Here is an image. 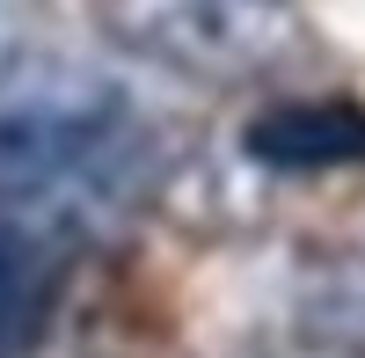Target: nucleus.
Returning a JSON list of instances; mask_svg holds the SVG:
<instances>
[{
	"label": "nucleus",
	"mask_w": 365,
	"mask_h": 358,
	"mask_svg": "<svg viewBox=\"0 0 365 358\" xmlns=\"http://www.w3.org/2000/svg\"><path fill=\"white\" fill-rule=\"evenodd\" d=\"M154 183V125L125 81L66 51H29L0 73V190L44 227H81Z\"/></svg>",
	"instance_id": "nucleus-1"
},
{
	"label": "nucleus",
	"mask_w": 365,
	"mask_h": 358,
	"mask_svg": "<svg viewBox=\"0 0 365 358\" xmlns=\"http://www.w3.org/2000/svg\"><path fill=\"white\" fill-rule=\"evenodd\" d=\"M96 15L125 51L190 81H249L292 44L278 0H96Z\"/></svg>",
	"instance_id": "nucleus-2"
},
{
	"label": "nucleus",
	"mask_w": 365,
	"mask_h": 358,
	"mask_svg": "<svg viewBox=\"0 0 365 358\" xmlns=\"http://www.w3.org/2000/svg\"><path fill=\"white\" fill-rule=\"evenodd\" d=\"M58 292H66V234L29 213H0V358H29L44 344Z\"/></svg>",
	"instance_id": "nucleus-3"
},
{
	"label": "nucleus",
	"mask_w": 365,
	"mask_h": 358,
	"mask_svg": "<svg viewBox=\"0 0 365 358\" xmlns=\"http://www.w3.org/2000/svg\"><path fill=\"white\" fill-rule=\"evenodd\" d=\"M241 154L263 161V168H285V175L365 161V103H344V96L263 103L249 125H241Z\"/></svg>",
	"instance_id": "nucleus-4"
},
{
	"label": "nucleus",
	"mask_w": 365,
	"mask_h": 358,
	"mask_svg": "<svg viewBox=\"0 0 365 358\" xmlns=\"http://www.w3.org/2000/svg\"><path fill=\"white\" fill-rule=\"evenodd\" d=\"M299 351L314 358H365V256H314L292 285Z\"/></svg>",
	"instance_id": "nucleus-5"
},
{
	"label": "nucleus",
	"mask_w": 365,
	"mask_h": 358,
	"mask_svg": "<svg viewBox=\"0 0 365 358\" xmlns=\"http://www.w3.org/2000/svg\"><path fill=\"white\" fill-rule=\"evenodd\" d=\"M234 358H314V351H299V344H249V351H234Z\"/></svg>",
	"instance_id": "nucleus-6"
},
{
	"label": "nucleus",
	"mask_w": 365,
	"mask_h": 358,
	"mask_svg": "<svg viewBox=\"0 0 365 358\" xmlns=\"http://www.w3.org/2000/svg\"><path fill=\"white\" fill-rule=\"evenodd\" d=\"M278 8H285V0H278Z\"/></svg>",
	"instance_id": "nucleus-7"
}]
</instances>
